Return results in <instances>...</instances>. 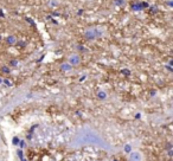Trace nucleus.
<instances>
[{"label": "nucleus", "mask_w": 173, "mask_h": 161, "mask_svg": "<svg viewBox=\"0 0 173 161\" xmlns=\"http://www.w3.org/2000/svg\"><path fill=\"white\" fill-rule=\"evenodd\" d=\"M18 143H19L18 138H14V139H13V144H18Z\"/></svg>", "instance_id": "nucleus-9"}, {"label": "nucleus", "mask_w": 173, "mask_h": 161, "mask_svg": "<svg viewBox=\"0 0 173 161\" xmlns=\"http://www.w3.org/2000/svg\"><path fill=\"white\" fill-rule=\"evenodd\" d=\"M23 161H26V160H23Z\"/></svg>", "instance_id": "nucleus-15"}, {"label": "nucleus", "mask_w": 173, "mask_h": 161, "mask_svg": "<svg viewBox=\"0 0 173 161\" xmlns=\"http://www.w3.org/2000/svg\"><path fill=\"white\" fill-rule=\"evenodd\" d=\"M132 9L134 10V11H141L144 7H142V5H141V4H135V5L132 6Z\"/></svg>", "instance_id": "nucleus-3"}, {"label": "nucleus", "mask_w": 173, "mask_h": 161, "mask_svg": "<svg viewBox=\"0 0 173 161\" xmlns=\"http://www.w3.org/2000/svg\"><path fill=\"white\" fill-rule=\"evenodd\" d=\"M0 82H1V79H0Z\"/></svg>", "instance_id": "nucleus-16"}, {"label": "nucleus", "mask_w": 173, "mask_h": 161, "mask_svg": "<svg viewBox=\"0 0 173 161\" xmlns=\"http://www.w3.org/2000/svg\"><path fill=\"white\" fill-rule=\"evenodd\" d=\"M124 150L129 152V150H130V146H126V147H124Z\"/></svg>", "instance_id": "nucleus-12"}, {"label": "nucleus", "mask_w": 173, "mask_h": 161, "mask_svg": "<svg viewBox=\"0 0 173 161\" xmlns=\"http://www.w3.org/2000/svg\"><path fill=\"white\" fill-rule=\"evenodd\" d=\"M4 82H5V83H6V84H7V85H10V86H11V83H10V82H9V80H6V79H5V80H4Z\"/></svg>", "instance_id": "nucleus-13"}, {"label": "nucleus", "mask_w": 173, "mask_h": 161, "mask_svg": "<svg viewBox=\"0 0 173 161\" xmlns=\"http://www.w3.org/2000/svg\"><path fill=\"white\" fill-rule=\"evenodd\" d=\"M61 68H62V70L68 71V70L71 69V65H70V64H68V63H64V64H62V65H61Z\"/></svg>", "instance_id": "nucleus-4"}, {"label": "nucleus", "mask_w": 173, "mask_h": 161, "mask_svg": "<svg viewBox=\"0 0 173 161\" xmlns=\"http://www.w3.org/2000/svg\"><path fill=\"white\" fill-rule=\"evenodd\" d=\"M17 153H18V156H19L20 159H23V150H21V149H19Z\"/></svg>", "instance_id": "nucleus-8"}, {"label": "nucleus", "mask_w": 173, "mask_h": 161, "mask_svg": "<svg viewBox=\"0 0 173 161\" xmlns=\"http://www.w3.org/2000/svg\"><path fill=\"white\" fill-rule=\"evenodd\" d=\"M115 161H117V160H115Z\"/></svg>", "instance_id": "nucleus-17"}, {"label": "nucleus", "mask_w": 173, "mask_h": 161, "mask_svg": "<svg viewBox=\"0 0 173 161\" xmlns=\"http://www.w3.org/2000/svg\"><path fill=\"white\" fill-rule=\"evenodd\" d=\"M3 70H4V72H9V71H10V70H9V69H6V68H4V69H3Z\"/></svg>", "instance_id": "nucleus-14"}, {"label": "nucleus", "mask_w": 173, "mask_h": 161, "mask_svg": "<svg viewBox=\"0 0 173 161\" xmlns=\"http://www.w3.org/2000/svg\"><path fill=\"white\" fill-rule=\"evenodd\" d=\"M102 35V32L98 30V29H89L88 31L85 32V37L88 38L89 40H94L96 39L97 37H100Z\"/></svg>", "instance_id": "nucleus-1"}, {"label": "nucleus", "mask_w": 173, "mask_h": 161, "mask_svg": "<svg viewBox=\"0 0 173 161\" xmlns=\"http://www.w3.org/2000/svg\"><path fill=\"white\" fill-rule=\"evenodd\" d=\"M18 144H20V147L23 148V147H24V144H25V143H24V141H19V143H18Z\"/></svg>", "instance_id": "nucleus-11"}, {"label": "nucleus", "mask_w": 173, "mask_h": 161, "mask_svg": "<svg viewBox=\"0 0 173 161\" xmlns=\"http://www.w3.org/2000/svg\"><path fill=\"white\" fill-rule=\"evenodd\" d=\"M69 63L70 64H78V63H80V57L76 56V55L70 56V57H69Z\"/></svg>", "instance_id": "nucleus-2"}, {"label": "nucleus", "mask_w": 173, "mask_h": 161, "mask_svg": "<svg viewBox=\"0 0 173 161\" xmlns=\"http://www.w3.org/2000/svg\"><path fill=\"white\" fill-rule=\"evenodd\" d=\"M115 4L121 6V5H123V0H115Z\"/></svg>", "instance_id": "nucleus-7"}, {"label": "nucleus", "mask_w": 173, "mask_h": 161, "mask_svg": "<svg viewBox=\"0 0 173 161\" xmlns=\"http://www.w3.org/2000/svg\"><path fill=\"white\" fill-rule=\"evenodd\" d=\"M97 96H98V98H101V100H103V98L106 97V94H104L103 91H100V92L97 94Z\"/></svg>", "instance_id": "nucleus-6"}, {"label": "nucleus", "mask_w": 173, "mask_h": 161, "mask_svg": "<svg viewBox=\"0 0 173 161\" xmlns=\"http://www.w3.org/2000/svg\"><path fill=\"white\" fill-rule=\"evenodd\" d=\"M7 42H9L10 44H14L15 43V38L14 37H9V38H7Z\"/></svg>", "instance_id": "nucleus-5"}, {"label": "nucleus", "mask_w": 173, "mask_h": 161, "mask_svg": "<svg viewBox=\"0 0 173 161\" xmlns=\"http://www.w3.org/2000/svg\"><path fill=\"white\" fill-rule=\"evenodd\" d=\"M122 74H124V75H129V71H128V70H122Z\"/></svg>", "instance_id": "nucleus-10"}]
</instances>
